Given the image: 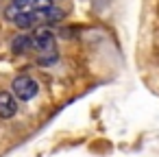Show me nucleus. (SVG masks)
<instances>
[{
	"instance_id": "f03ea898",
	"label": "nucleus",
	"mask_w": 159,
	"mask_h": 157,
	"mask_svg": "<svg viewBox=\"0 0 159 157\" xmlns=\"http://www.w3.org/2000/svg\"><path fill=\"white\" fill-rule=\"evenodd\" d=\"M13 92L20 100H31L37 94V83L31 76H18L13 81Z\"/></svg>"
},
{
	"instance_id": "7ed1b4c3",
	"label": "nucleus",
	"mask_w": 159,
	"mask_h": 157,
	"mask_svg": "<svg viewBox=\"0 0 159 157\" xmlns=\"http://www.w3.org/2000/svg\"><path fill=\"white\" fill-rule=\"evenodd\" d=\"M18 111V103L9 92H0V118H13Z\"/></svg>"
},
{
	"instance_id": "f257e3e1",
	"label": "nucleus",
	"mask_w": 159,
	"mask_h": 157,
	"mask_svg": "<svg viewBox=\"0 0 159 157\" xmlns=\"http://www.w3.org/2000/svg\"><path fill=\"white\" fill-rule=\"evenodd\" d=\"M33 46L37 48V53L42 57H46L44 61H52L55 59V35L50 31H39L33 37Z\"/></svg>"
},
{
	"instance_id": "423d86ee",
	"label": "nucleus",
	"mask_w": 159,
	"mask_h": 157,
	"mask_svg": "<svg viewBox=\"0 0 159 157\" xmlns=\"http://www.w3.org/2000/svg\"><path fill=\"white\" fill-rule=\"evenodd\" d=\"M44 16H46L50 22H59V20H63V18H66V11H63V9H59V7H52V9H48Z\"/></svg>"
},
{
	"instance_id": "20e7f679",
	"label": "nucleus",
	"mask_w": 159,
	"mask_h": 157,
	"mask_svg": "<svg viewBox=\"0 0 159 157\" xmlns=\"http://www.w3.org/2000/svg\"><path fill=\"white\" fill-rule=\"evenodd\" d=\"M33 48V37H29V35H18L16 39H13V44H11V50L16 53V55H24V53H29Z\"/></svg>"
},
{
	"instance_id": "39448f33",
	"label": "nucleus",
	"mask_w": 159,
	"mask_h": 157,
	"mask_svg": "<svg viewBox=\"0 0 159 157\" xmlns=\"http://www.w3.org/2000/svg\"><path fill=\"white\" fill-rule=\"evenodd\" d=\"M16 24L20 29H29L31 24H35V13H18L16 16Z\"/></svg>"
},
{
	"instance_id": "0eeeda50",
	"label": "nucleus",
	"mask_w": 159,
	"mask_h": 157,
	"mask_svg": "<svg viewBox=\"0 0 159 157\" xmlns=\"http://www.w3.org/2000/svg\"><path fill=\"white\" fill-rule=\"evenodd\" d=\"M31 5H33V9H35V11H42V13H46L48 9H52V7H55V5H52V0H33Z\"/></svg>"
},
{
	"instance_id": "6e6552de",
	"label": "nucleus",
	"mask_w": 159,
	"mask_h": 157,
	"mask_svg": "<svg viewBox=\"0 0 159 157\" xmlns=\"http://www.w3.org/2000/svg\"><path fill=\"white\" fill-rule=\"evenodd\" d=\"M33 0H13V7H18V9H22V7H26V5H31Z\"/></svg>"
}]
</instances>
